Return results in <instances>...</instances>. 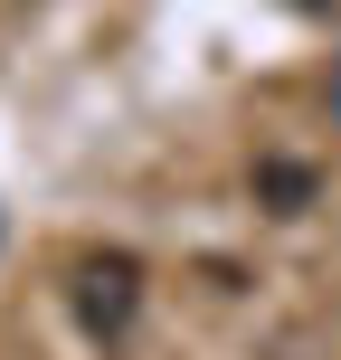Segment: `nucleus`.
I'll use <instances>...</instances> for the list:
<instances>
[{
	"label": "nucleus",
	"mask_w": 341,
	"mask_h": 360,
	"mask_svg": "<svg viewBox=\"0 0 341 360\" xmlns=\"http://www.w3.org/2000/svg\"><path fill=\"white\" fill-rule=\"evenodd\" d=\"M133 304H143V266H133L124 247H105V256H76V313H86V332H124L133 323Z\"/></svg>",
	"instance_id": "1"
},
{
	"label": "nucleus",
	"mask_w": 341,
	"mask_h": 360,
	"mask_svg": "<svg viewBox=\"0 0 341 360\" xmlns=\"http://www.w3.org/2000/svg\"><path fill=\"white\" fill-rule=\"evenodd\" d=\"M256 190H266L275 209H304V199H313V171L304 162H256Z\"/></svg>",
	"instance_id": "2"
},
{
	"label": "nucleus",
	"mask_w": 341,
	"mask_h": 360,
	"mask_svg": "<svg viewBox=\"0 0 341 360\" xmlns=\"http://www.w3.org/2000/svg\"><path fill=\"white\" fill-rule=\"evenodd\" d=\"M294 10H341V0H294Z\"/></svg>",
	"instance_id": "3"
},
{
	"label": "nucleus",
	"mask_w": 341,
	"mask_h": 360,
	"mask_svg": "<svg viewBox=\"0 0 341 360\" xmlns=\"http://www.w3.org/2000/svg\"><path fill=\"white\" fill-rule=\"evenodd\" d=\"M332 114H341V95H332Z\"/></svg>",
	"instance_id": "4"
}]
</instances>
